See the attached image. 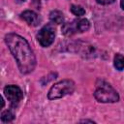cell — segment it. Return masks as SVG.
Segmentation results:
<instances>
[{
    "mask_svg": "<svg viewBox=\"0 0 124 124\" xmlns=\"http://www.w3.org/2000/svg\"><path fill=\"white\" fill-rule=\"evenodd\" d=\"M5 43L14 55L20 73H31L36 66V57L28 42L18 34L9 33L5 36Z\"/></svg>",
    "mask_w": 124,
    "mask_h": 124,
    "instance_id": "1",
    "label": "cell"
},
{
    "mask_svg": "<svg viewBox=\"0 0 124 124\" xmlns=\"http://www.w3.org/2000/svg\"><path fill=\"white\" fill-rule=\"evenodd\" d=\"M94 97L98 102L101 103H115L119 100L117 91L110 84L103 80L100 84H98Z\"/></svg>",
    "mask_w": 124,
    "mask_h": 124,
    "instance_id": "2",
    "label": "cell"
},
{
    "mask_svg": "<svg viewBox=\"0 0 124 124\" xmlns=\"http://www.w3.org/2000/svg\"><path fill=\"white\" fill-rule=\"evenodd\" d=\"M75 90V82L71 79H63L55 83L48 91L47 98L49 100L60 99L66 95L72 94Z\"/></svg>",
    "mask_w": 124,
    "mask_h": 124,
    "instance_id": "3",
    "label": "cell"
},
{
    "mask_svg": "<svg viewBox=\"0 0 124 124\" xmlns=\"http://www.w3.org/2000/svg\"><path fill=\"white\" fill-rule=\"evenodd\" d=\"M54 37H55V31L50 24L45 25L37 34V40L39 44L44 47L49 46L53 43Z\"/></svg>",
    "mask_w": 124,
    "mask_h": 124,
    "instance_id": "4",
    "label": "cell"
},
{
    "mask_svg": "<svg viewBox=\"0 0 124 124\" xmlns=\"http://www.w3.org/2000/svg\"><path fill=\"white\" fill-rule=\"evenodd\" d=\"M4 94L13 108H16L23 98V93L17 85H7L4 88Z\"/></svg>",
    "mask_w": 124,
    "mask_h": 124,
    "instance_id": "5",
    "label": "cell"
},
{
    "mask_svg": "<svg viewBox=\"0 0 124 124\" xmlns=\"http://www.w3.org/2000/svg\"><path fill=\"white\" fill-rule=\"evenodd\" d=\"M20 16L30 26H37L41 22V18L38 16V14H36L34 11H31V10L24 11L23 13H21Z\"/></svg>",
    "mask_w": 124,
    "mask_h": 124,
    "instance_id": "6",
    "label": "cell"
},
{
    "mask_svg": "<svg viewBox=\"0 0 124 124\" xmlns=\"http://www.w3.org/2000/svg\"><path fill=\"white\" fill-rule=\"evenodd\" d=\"M78 26H77V20H74L73 22H66L62 26V32L66 36H71L78 32Z\"/></svg>",
    "mask_w": 124,
    "mask_h": 124,
    "instance_id": "7",
    "label": "cell"
},
{
    "mask_svg": "<svg viewBox=\"0 0 124 124\" xmlns=\"http://www.w3.org/2000/svg\"><path fill=\"white\" fill-rule=\"evenodd\" d=\"M49 19L53 23L62 24L63 21H64V16H63L62 12H60L58 10H54V11L50 12V14H49Z\"/></svg>",
    "mask_w": 124,
    "mask_h": 124,
    "instance_id": "8",
    "label": "cell"
},
{
    "mask_svg": "<svg viewBox=\"0 0 124 124\" xmlns=\"http://www.w3.org/2000/svg\"><path fill=\"white\" fill-rule=\"evenodd\" d=\"M113 64H114V67L118 71H122L124 69V56L119 53L115 54L114 59H113Z\"/></svg>",
    "mask_w": 124,
    "mask_h": 124,
    "instance_id": "9",
    "label": "cell"
},
{
    "mask_svg": "<svg viewBox=\"0 0 124 124\" xmlns=\"http://www.w3.org/2000/svg\"><path fill=\"white\" fill-rule=\"evenodd\" d=\"M77 26H78V32H85L89 29L90 27V23L87 19L85 18H81L77 20Z\"/></svg>",
    "mask_w": 124,
    "mask_h": 124,
    "instance_id": "10",
    "label": "cell"
},
{
    "mask_svg": "<svg viewBox=\"0 0 124 124\" xmlns=\"http://www.w3.org/2000/svg\"><path fill=\"white\" fill-rule=\"evenodd\" d=\"M15 118V114L12 110L8 109V110H5L1 113V120L3 122H11L13 119Z\"/></svg>",
    "mask_w": 124,
    "mask_h": 124,
    "instance_id": "11",
    "label": "cell"
},
{
    "mask_svg": "<svg viewBox=\"0 0 124 124\" xmlns=\"http://www.w3.org/2000/svg\"><path fill=\"white\" fill-rule=\"evenodd\" d=\"M71 12L75 16H81L85 14V10L79 5H72L71 6Z\"/></svg>",
    "mask_w": 124,
    "mask_h": 124,
    "instance_id": "12",
    "label": "cell"
},
{
    "mask_svg": "<svg viewBox=\"0 0 124 124\" xmlns=\"http://www.w3.org/2000/svg\"><path fill=\"white\" fill-rule=\"evenodd\" d=\"M96 1H97V3L102 4V5H108V4L113 3L115 0H96Z\"/></svg>",
    "mask_w": 124,
    "mask_h": 124,
    "instance_id": "13",
    "label": "cell"
},
{
    "mask_svg": "<svg viewBox=\"0 0 124 124\" xmlns=\"http://www.w3.org/2000/svg\"><path fill=\"white\" fill-rule=\"evenodd\" d=\"M120 5H121V8L124 10V0H120Z\"/></svg>",
    "mask_w": 124,
    "mask_h": 124,
    "instance_id": "14",
    "label": "cell"
},
{
    "mask_svg": "<svg viewBox=\"0 0 124 124\" xmlns=\"http://www.w3.org/2000/svg\"><path fill=\"white\" fill-rule=\"evenodd\" d=\"M80 122H89V123H94L93 121H91V120H81Z\"/></svg>",
    "mask_w": 124,
    "mask_h": 124,
    "instance_id": "15",
    "label": "cell"
},
{
    "mask_svg": "<svg viewBox=\"0 0 124 124\" xmlns=\"http://www.w3.org/2000/svg\"><path fill=\"white\" fill-rule=\"evenodd\" d=\"M16 2H24L25 0H16Z\"/></svg>",
    "mask_w": 124,
    "mask_h": 124,
    "instance_id": "16",
    "label": "cell"
}]
</instances>
